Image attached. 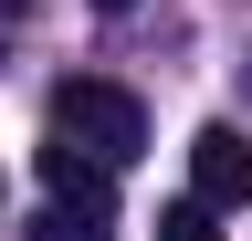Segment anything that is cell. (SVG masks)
Wrapping results in <instances>:
<instances>
[{
    "mask_svg": "<svg viewBox=\"0 0 252 241\" xmlns=\"http://www.w3.org/2000/svg\"><path fill=\"white\" fill-rule=\"evenodd\" d=\"M53 136H74L94 168H137L147 158V105L126 95V84H105V74H74L53 95Z\"/></svg>",
    "mask_w": 252,
    "mask_h": 241,
    "instance_id": "cell-1",
    "label": "cell"
},
{
    "mask_svg": "<svg viewBox=\"0 0 252 241\" xmlns=\"http://www.w3.org/2000/svg\"><path fill=\"white\" fill-rule=\"evenodd\" d=\"M189 199H210V210H242L252 199V147L231 126H200V136H189Z\"/></svg>",
    "mask_w": 252,
    "mask_h": 241,
    "instance_id": "cell-2",
    "label": "cell"
},
{
    "mask_svg": "<svg viewBox=\"0 0 252 241\" xmlns=\"http://www.w3.org/2000/svg\"><path fill=\"white\" fill-rule=\"evenodd\" d=\"M32 168H42L53 199H74V210H116V168H94L74 136H42V158H32Z\"/></svg>",
    "mask_w": 252,
    "mask_h": 241,
    "instance_id": "cell-3",
    "label": "cell"
},
{
    "mask_svg": "<svg viewBox=\"0 0 252 241\" xmlns=\"http://www.w3.org/2000/svg\"><path fill=\"white\" fill-rule=\"evenodd\" d=\"M32 241H116V210H74V199H53L42 220H32Z\"/></svg>",
    "mask_w": 252,
    "mask_h": 241,
    "instance_id": "cell-4",
    "label": "cell"
},
{
    "mask_svg": "<svg viewBox=\"0 0 252 241\" xmlns=\"http://www.w3.org/2000/svg\"><path fill=\"white\" fill-rule=\"evenodd\" d=\"M210 220H220L210 199H168V210H158V241H220Z\"/></svg>",
    "mask_w": 252,
    "mask_h": 241,
    "instance_id": "cell-5",
    "label": "cell"
},
{
    "mask_svg": "<svg viewBox=\"0 0 252 241\" xmlns=\"http://www.w3.org/2000/svg\"><path fill=\"white\" fill-rule=\"evenodd\" d=\"M94 11H105V21H126V11H137V0H94Z\"/></svg>",
    "mask_w": 252,
    "mask_h": 241,
    "instance_id": "cell-6",
    "label": "cell"
}]
</instances>
